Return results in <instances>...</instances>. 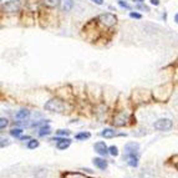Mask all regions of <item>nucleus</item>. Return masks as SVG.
<instances>
[{"label":"nucleus","mask_w":178,"mask_h":178,"mask_svg":"<svg viewBox=\"0 0 178 178\" xmlns=\"http://www.w3.org/2000/svg\"><path fill=\"white\" fill-rule=\"evenodd\" d=\"M115 135H116V132L113 131L112 128H105L103 131L101 132V136L105 137V138H112Z\"/></svg>","instance_id":"nucleus-12"},{"label":"nucleus","mask_w":178,"mask_h":178,"mask_svg":"<svg viewBox=\"0 0 178 178\" xmlns=\"http://www.w3.org/2000/svg\"><path fill=\"white\" fill-rule=\"evenodd\" d=\"M21 9V3L20 0H10V2H6L3 5V10L8 14H14L18 13V11Z\"/></svg>","instance_id":"nucleus-3"},{"label":"nucleus","mask_w":178,"mask_h":178,"mask_svg":"<svg viewBox=\"0 0 178 178\" xmlns=\"http://www.w3.org/2000/svg\"><path fill=\"white\" fill-rule=\"evenodd\" d=\"M151 4L157 6V5H160V0H151Z\"/></svg>","instance_id":"nucleus-26"},{"label":"nucleus","mask_w":178,"mask_h":178,"mask_svg":"<svg viewBox=\"0 0 178 178\" xmlns=\"http://www.w3.org/2000/svg\"><path fill=\"white\" fill-rule=\"evenodd\" d=\"M93 164L96 166L97 168L102 170V171H105L106 168H107V161H106V160H103V158H100V157H97V158H93Z\"/></svg>","instance_id":"nucleus-8"},{"label":"nucleus","mask_w":178,"mask_h":178,"mask_svg":"<svg viewBox=\"0 0 178 178\" xmlns=\"http://www.w3.org/2000/svg\"><path fill=\"white\" fill-rule=\"evenodd\" d=\"M118 5H120L121 8H125V9H131V6H129L127 3H125L123 0H120V2H118Z\"/></svg>","instance_id":"nucleus-21"},{"label":"nucleus","mask_w":178,"mask_h":178,"mask_svg":"<svg viewBox=\"0 0 178 178\" xmlns=\"http://www.w3.org/2000/svg\"><path fill=\"white\" fill-rule=\"evenodd\" d=\"M29 116H30V111L29 110H20L15 115V117L18 118V120H25V118H28Z\"/></svg>","instance_id":"nucleus-11"},{"label":"nucleus","mask_w":178,"mask_h":178,"mask_svg":"<svg viewBox=\"0 0 178 178\" xmlns=\"http://www.w3.org/2000/svg\"><path fill=\"white\" fill-rule=\"evenodd\" d=\"M39 147V141L38 139H30L28 142V148L29 149H34V148H36Z\"/></svg>","instance_id":"nucleus-16"},{"label":"nucleus","mask_w":178,"mask_h":178,"mask_svg":"<svg viewBox=\"0 0 178 178\" xmlns=\"http://www.w3.org/2000/svg\"><path fill=\"white\" fill-rule=\"evenodd\" d=\"M42 4L46 8H55L60 4V0H42Z\"/></svg>","instance_id":"nucleus-13"},{"label":"nucleus","mask_w":178,"mask_h":178,"mask_svg":"<svg viewBox=\"0 0 178 178\" xmlns=\"http://www.w3.org/2000/svg\"><path fill=\"white\" fill-rule=\"evenodd\" d=\"M129 16L133 18V19H141V18H142L141 14H138V13H133V11H131V13H129Z\"/></svg>","instance_id":"nucleus-22"},{"label":"nucleus","mask_w":178,"mask_h":178,"mask_svg":"<svg viewBox=\"0 0 178 178\" xmlns=\"http://www.w3.org/2000/svg\"><path fill=\"white\" fill-rule=\"evenodd\" d=\"M8 145H9V139L8 138H2V148H4Z\"/></svg>","instance_id":"nucleus-23"},{"label":"nucleus","mask_w":178,"mask_h":178,"mask_svg":"<svg viewBox=\"0 0 178 178\" xmlns=\"http://www.w3.org/2000/svg\"><path fill=\"white\" fill-rule=\"evenodd\" d=\"M126 160L128 166H131V167H137L138 166V157L136 155H126Z\"/></svg>","instance_id":"nucleus-9"},{"label":"nucleus","mask_w":178,"mask_h":178,"mask_svg":"<svg viewBox=\"0 0 178 178\" xmlns=\"http://www.w3.org/2000/svg\"><path fill=\"white\" fill-rule=\"evenodd\" d=\"M174 21H176V22L178 24V13H177V14L174 15Z\"/></svg>","instance_id":"nucleus-29"},{"label":"nucleus","mask_w":178,"mask_h":178,"mask_svg":"<svg viewBox=\"0 0 178 178\" xmlns=\"http://www.w3.org/2000/svg\"><path fill=\"white\" fill-rule=\"evenodd\" d=\"M60 9L65 13L71 11V9L74 8V0H60Z\"/></svg>","instance_id":"nucleus-7"},{"label":"nucleus","mask_w":178,"mask_h":178,"mask_svg":"<svg viewBox=\"0 0 178 178\" xmlns=\"http://www.w3.org/2000/svg\"><path fill=\"white\" fill-rule=\"evenodd\" d=\"M139 151V145L136 142H129L125 146V153L126 155H136Z\"/></svg>","instance_id":"nucleus-6"},{"label":"nucleus","mask_w":178,"mask_h":178,"mask_svg":"<svg viewBox=\"0 0 178 178\" xmlns=\"http://www.w3.org/2000/svg\"><path fill=\"white\" fill-rule=\"evenodd\" d=\"M153 127L157 131H170V129L173 127V123L170 118H160L155 123H153Z\"/></svg>","instance_id":"nucleus-4"},{"label":"nucleus","mask_w":178,"mask_h":178,"mask_svg":"<svg viewBox=\"0 0 178 178\" xmlns=\"http://www.w3.org/2000/svg\"><path fill=\"white\" fill-rule=\"evenodd\" d=\"M71 145V139L69 138H62L60 142H56V147L59 149H66L67 147H70Z\"/></svg>","instance_id":"nucleus-10"},{"label":"nucleus","mask_w":178,"mask_h":178,"mask_svg":"<svg viewBox=\"0 0 178 178\" xmlns=\"http://www.w3.org/2000/svg\"><path fill=\"white\" fill-rule=\"evenodd\" d=\"M51 133V128L49 126H42L40 128V131H39V135L42 137V136H47V135H50Z\"/></svg>","instance_id":"nucleus-14"},{"label":"nucleus","mask_w":178,"mask_h":178,"mask_svg":"<svg viewBox=\"0 0 178 178\" xmlns=\"http://www.w3.org/2000/svg\"><path fill=\"white\" fill-rule=\"evenodd\" d=\"M56 135H59V136H69L70 131H69V129H57Z\"/></svg>","instance_id":"nucleus-20"},{"label":"nucleus","mask_w":178,"mask_h":178,"mask_svg":"<svg viewBox=\"0 0 178 178\" xmlns=\"http://www.w3.org/2000/svg\"><path fill=\"white\" fill-rule=\"evenodd\" d=\"M21 141H25V139H30V137L29 136H25V137H19Z\"/></svg>","instance_id":"nucleus-27"},{"label":"nucleus","mask_w":178,"mask_h":178,"mask_svg":"<svg viewBox=\"0 0 178 178\" xmlns=\"http://www.w3.org/2000/svg\"><path fill=\"white\" fill-rule=\"evenodd\" d=\"M91 2H93L95 4H97V5H102L103 4V0H91Z\"/></svg>","instance_id":"nucleus-25"},{"label":"nucleus","mask_w":178,"mask_h":178,"mask_svg":"<svg viewBox=\"0 0 178 178\" xmlns=\"http://www.w3.org/2000/svg\"><path fill=\"white\" fill-rule=\"evenodd\" d=\"M22 133V129L21 128H13L10 131V135L14 136V137H20V135Z\"/></svg>","instance_id":"nucleus-17"},{"label":"nucleus","mask_w":178,"mask_h":178,"mask_svg":"<svg viewBox=\"0 0 178 178\" xmlns=\"http://www.w3.org/2000/svg\"><path fill=\"white\" fill-rule=\"evenodd\" d=\"M44 107H45V110L50 111V112H65L66 106H65V103L61 100L51 99V100H49L45 103Z\"/></svg>","instance_id":"nucleus-1"},{"label":"nucleus","mask_w":178,"mask_h":178,"mask_svg":"<svg viewBox=\"0 0 178 178\" xmlns=\"http://www.w3.org/2000/svg\"><path fill=\"white\" fill-rule=\"evenodd\" d=\"M90 137H91V133H90V132H80V133H77V135L75 136V138L79 139V141L87 139V138H90Z\"/></svg>","instance_id":"nucleus-15"},{"label":"nucleus","mask_w":178,"mask_h":178,"mask_svg":"<svg viewBox=\"0 0 178 178\" xmlns=\"http://www.w3.org/2000/svg\"><path fill=\"white\" fill-rule=\"evenodd\" d=\"M109 152H110V155L113 156V157L118 156V148H117L116 146H111V147H109Z\"/></svg>","instance_id":"nucleus-18"},{"label":"nucleus","mask_w":178,"mask_h":178,"mask_svg":"<svg viewBox=\"0 0 178 178\" xmlns=\"http://www.w3.org/2000/svg\"><path fill=\"white\" fill-rule=\"evenodd\" d=\"M132 2H135V3H138V4H141V3H143L145 0H132Z\"/></svg>","instance_id":"nucleus-28"},{"label":"nucleus","mask_w":178,"mask_h":178,"mask_svg":"<svg viewBox=\"0 0 178 178\" xmlns=\"http://www.w3.org/2000/svg\"><path fill=\"white\" fill-rule=\"evenodd\" d=\"M136 8H137V9H142V10H146V11H149V9H148L146 5H137Z\"/></svg>","instance_id":"nucleus-24"},{"label":"nucleus","mask_w":178,"mask_h":178,"mask_svg":"<svg viewBox=\"0 0 178 178\" xmlns=\"http://www.w3.org/2000/svg\"><path fill=\"white\" fill-rule=\"evenodd\" d=\"M8 123H9L8 118H5V117H2V118H0V128H2V129H4V128L8 126Z\"/></svg>","instance_id":"nucleus-19"},{"label":"nucleus","mask_w":178,"mask_h":178,"mask_svg":"<svg viewBox=\"0 0 178 178\" xmlns=\"http://www.w3.org/2000/svg\"><path fill=\"white\" fill-rule=\"evenodd\" d=\"M97 21L105 28H112L113 25H116L117 18H116V15H113L111 13H103L97 16Z\"/></svg>","instance_id":"nucleus-2"},{"label":"nucleus","mask_w":178,"mask_h":178,"mask_svg":"<svg viewBox=\"0 0 178 178\" xmlns=\"http://www.w3.org/2000/svg\"><path fill=\"white\" fill-rule=\"evenodd\" d=\"M93 148L95 151H96L100 156H106V155H109V148L107 146L105 145V142H96V143L93 145Z\"/></svg>","instance_id":"nucleus-5"}]
</instances>
